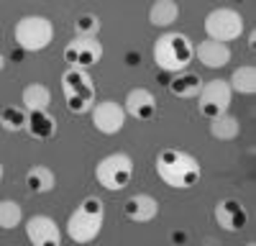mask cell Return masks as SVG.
I'll list each match as a JSON object with an SVG mask.
<instances>
[{
	"instance_id": "6da1fadb",
	"label": "cell",
	"mask_w": 256,
	"mask_h": 246,
	"mask_svg": "<svg viewBox=\"0 0 256 246\" xmlns=\"http://www.w3.org/2000/svg\"><path fill=\"white\" fill-rule=\"evenodd\" d=\"M154 170H156L159 180L164 184H169L172 190H190V188H195L202 177L200 162L190 152L174 149V146H166L156 154Z\"/></svg>"
},
{
	"instance_id": "7a4b0ae2",
	"label": "cell",
	"mask_w": 256,
	"mask_h": 246,
	"mask_svg": "<svg viewBox=\"0 0 256 246\" xmlns=\"http://www.w3.org/2000/svg\"><path fill=\"white\" fill-rule=\"evenodd\" d=\"M152 56H154L159 70L180 74V72H187V67L192 64V59H195V44L190 41L187 34L166 31L154 41Z\"/></svg>"
},
{
	"instance_id": "3957f363",
	"label": "cell",
	"mask_w": 256,
	"mask_h": 246,
	"mask_svg": "<svg viewBox=\"0 0 256 246\" xmlns=\"http://www.w3.org/2000/svg\"><path fill=\"white\" fill-rule=\"evenodd\" d=\"M102 220H105V205L100 198L88 195L67 218V236L74 244H92L100 231H102Z\"/></svg>"
},
{
	"instance_id": "277c9868",
	"label": "cell",
	"mask_w": 256,
	"mask_h": 246,
	"mask_svg": "<svg viewBox=\"0 0 256 246\" xmlns=\"http://www.w3.org/2000/svg\"><path fill=\"white\" fill-rule=\"evenodd\" d=\"M62 92H64V102H67L70 113H88L95 106V82L88 72L82 70H64L62 74Z\"/></svg>"
},
{
	"instance_id": "5b68a950",
	"label": "cell",
	"mask_w": 256,
	"mask_h": 246,
	"mask_svg": "<svg viewBox=\"0 0 256 246\" xmlns=\"http://www.w3.org/2000/svg\"><path fill=\"white\" fill-rule=\"evenodd\" d=\"M13 38L24 52H31V54L44 52L54 38V24L46 16H36V13L24 16V18L16 20Z\"/></svg>"
},
{
	"instance_id": "8992f818",
	"label": "cell",
	"mask_w": 256,
	"mask_h": 246,
	"mask_svg": "<svg viewBox=\"0 0 256 246\" xmlns=\"http://www.w3.org/2000/svg\"><path fill=\"white\" fill-rule=\"evenodd\" d=\"M95 180L110 192L128 188L134 180V159L126 152H113L108 156H102L95 167Z\"/></svg>"
},
{
	"instance_id": "52a82bcc",
	"label": "cell",
	"mask_w": 256,
	"mask_h": 246,
	"mask_svg": "<svg viewBox=\"0 0 256 246\" xmlns=\"http://www.w3.org/2000/svg\"><path fill=\"white\" fill-rule=\"evenodd\" d=\"M246 31L244 16L233 8H216L205 16V34L210 41H220V44H228V41L241 38Z\"/></svg>"
},
{
	"instance_id": "ba28073f",
	"label": "cell",
	"mask_w": 256,
	"mask_h": 246,
	"mask_svg": "<svg viewBox=\"0 0 256 246\" xmlns=\"http://www.w3.org/2000/svg\"><path fill=\"white\" fill-rule=\"evenodd\" d=\"M198 110L200 116H205L208 120H216L220 116L228 113L230 108V100H233V92L228 88V80H208L200 95H198Z\"/></svg>"
},
{
	"instance_id": "9c48e42d",
	"label": "cell",
	"mask_w": 256,
	"mask_h": 246,
	"mask_svg": "<svg viewBox=\"0 0 256 246\" xmlns=\"http://www.w3.org/2000/svg\"><path fill=\"white\" fill-rule=\"evenodd\" d=\"M102 59V44L98 38H72L64 46V62L70 64V70H82L88 72Z\"/></svg>"
},
{
	"instance_id": "30bf717a",
	"label": "cell",
	"mask_w": 256,
	"mask_h": 246,
	"mask_svg": "<svg viewBox=\"0 0 256 246\" xmlns=\"http://www.w3.org/2000/svg\"><path fill=\"white\" fill-rule=\"evenodd\" d=\"M90 113H92V126L102 136H116L126 126V110H123L120 102H116V100H100V102H95Z\"/></svg>"
},
{
	"instance_id": "8fae6325",
	"label": "cell",
	"mask_w": 256,
	"mask_h": 246,
	"mask_svg": "<svg viewBox=\"0 0 256 246\" xmlns=\"http://www.w3.org/2000/svg\"><path fill=\"white\" fill-rule=\"evenodd\" d=\"M212 218H216V223L223 231L238 234L248 223V208L236 198H223V200L216 202V208H212Z\"/></svg>"
},
{
	"instance_id": "7c38bea8",
	"label": "cell",
	"mask_w": 256,
	"mask_h": 246,
	"mask_svg": "<svg viewBox=\"0 0 256 246\" xmlns=\"http://www.w3.org/2000/svg\"><path fill=\"white\" fill-rule=\"evenodd\" d=\"M26 238L31 246H62V231L49 216H31L26 220Z\"/></svg>"
},
{
	"instance_id": "4fadbf2b",
	"label": "cell",
	"mask_w": 256,
	"mask_h": 246,
	"mask_svg": "<svg viewBox=\"0 0 256 246\" xmlns=\"http://www.w3.org/2000/svg\"><path fill=\"white\" fill-rule=\"evenodd\" d=\"M123 110H126V116H131L136 120H152L159 110V102L152 90L134 88V90H128V95L123 100Z\"/></svg>"
},
{
	"instance_id": "5bb4252c",
	"label": "cell",
	"mask_w": 256,
	"mask_h": 246,
	"mask_svg": "<svg viewBox=\"0 0 256 246\" xmlns=\"http://www.w3.org/2000/svg\"><path fill=\"white\" fill-rule=\"evenodd\" d=\"M123 213L131 223H152L159 216V200L146 192H136L123 202Z\"/></svg>"
},
{
	"instance_id": "9a60e30c",
	"label": "cell",
	"mask_w": 256,
	"mask_h": 246,
	"mask_svg": "<svg viewBox=\"0 0 256 246\" xmlns=\"http://www.w3.org/2000/svg\"><path fill=\"white\" fill-rule=\"evenodd\" d=\"M195 56L202 62V67L208 70H220L226 67L230 62V46L228 44H220V41H200V44L195 46Z\"/></svg>"
},
{
	"instance_id": "2e32d148",
	"label": "cell",
	"mask_w": 256,
	"mask_h": 246,
	"mask_svg": "<svg viewBox=\"0 0 256 246\" xmlns=\"http://www.w3.org/2000/svg\"><path fill=\"white\" fill-rule=\"evenodd\" d=\"M20 102H24L26 113L49 110V106H52V90L46 85H41V82H31V85H26L24 92H20Z\"/></svg>"
},
{
	"instance_id": "e0dca14e",
	"label": "cell",
	"mask_w": 256,
	"mask_h": 246,
	"mask_svg": "<svg viewBox=\"0 0 256 246\" xmlns=\"http://www.w3.org/2000/svg\"><path fill=\"white\" fill-rule=\"evenodd\" d=\"M26 134L36 141H49L56 134V118L49 110H41V113H28L26 120Z\"/></svg>"
},
{
	"instance_id": "ac0fdd59",
	"label": "cell",
	"mask_w": 256,
	"mask_h": 246,
	"mask_svg": "<svg viewBox=\"0 0 256 246\" xmlns=\"http://www.w3.org/2000/svg\"><path fill=\"white\" fill-rule=\"evenodd\" d=\"M205 85V80L195 72H180L174 74L172 80H169V92H172L174 98H198L200 90Z\"/></svg>"
},
{
	"instance_id": "d6986e66",
	"label": "cell",
	"mask_w": 256,
	"mask_h": 246,
	"mask_svg": "<svg viewBox=\"0 0 256 246\" xmlns=\"http://www.w3.org/2000/svg\"><path fill=\"white\" fill-rule=\"evenodd\" d=\"M180 18V6L174 0H156L148 8V24L156 28H169Z\"/></svg>"
},
{
	"instance_id": "ffe728a7",
	"label": "cell",
	"mask_w": 256,
	"mask_h": 246,
	"mask_svg": "<svg viewBox=\"0 0 256 246\" xmlns=\"http://www.w3.org/2000/svg\"><path fill=\"white\" fill-rule=\"evenodd\" d=\"M26 188L36 195H44V192H52L56 188V174L44 167V164H36V167H31L26 172Z\"/></svg>"
},
{
	"instance_id": "44dd1931",
	"label": "cell",
	"mask_w": 256,
	"mask_h": 246,
	"mask_svg": "<svg viewBox=\"0 0 256 246\" xmlns=\"http://www.w3.org/2000/svg\"><path fill=\"white\" fill-rule=\"evenodd\" d=\"M230 92H241V95H254L256 92V67L254 64H244L236 67L228 80Z\"/></svg>"
},
{
	"instance_id": "7402d4cb",
	"label": "cell",
	"mask_w": 256,
	"mask_h": 246,
	"mask_svg": "<svg viewBox=\"0 0 256 246\" xmlns=\"http://www.w3.org/2000/svg\"><path fill=\"white\" fill-rule=\"evenodd\" d=\"M238 134H241V123L236 116L226 113L216 120H210V136L216 141H233V138H238Z\"/></svg>"
},
{
	"instance_id": "603a6c76",
	"label": "cell",
	"mask_w": 256,
	"mask_h": 246,
	"mask_svg": "<svg viewBox=\"0 0 256 246\" xmlns=\"http://www.w3.org/2000/svg\"><path fill=\"white\" fill-rule=\"evenodd\" d=\"M26 120H28V113L20 106H6L3 110H0V126H3L8 134L26 131Z\"/></svg>"
},
{
	"instance_id": "cb8c5ba5",
	"label": "cell",
	"mask_w": 256,
	"mask_h": 246,
	"mask_svg": "<svg viewBox=\"0 0 256 246\" xmlns=\"http://www.w3.org/2000/svg\"><path fill=\"white\" fill-rule=\"evenodd\" d=\"M24 220V210H20V202L16 200H0V228L3 231H13L16 226H20Z\"/></svg>"
},
{
	"instance_id": "d4e9b609",
	"label": "cell",
	"mask_w": 256,
	"mask_h": 246,
	"mask_svg": "<svg viewBox=\"0 0 256 246\" xmlns=\"http://www.w3.org/2000/svg\"><path fill=\"white\" fill-rule=\"evenodd\" d=\"M72 28H74V36L77 38H98V34L102 28V20L95 13H82V16H77Z\"/></svg>"
},
{
	"instance_id": "484cf974",
	"label": "cell",
	"mask_w": 256,
	"mask_h": 246,
	"mask_svg": "<svg viewBox=\"0 0 256 246\" xmlns=\"http://www.w3.org/2000/svg\"><path fill=\"white\" fill-rule=\"evenodd\" d=\"M184 238H187L184 231H174V234H172V241H184Z\"/></svg>"
},
{
	"instance_id": "4316f807",
	"label": "cell",
	"mask_w": 256,
	"mask_h": 246,
	"mask_svg": "<svg viewBox=\"0 0 256 246\" xmlns=\"http://www.w3.org/2000/svg\"><path fill=\"white\" fill-rule=\"evenodd\" d=\"M6 70V56H3V52H0V72Z\"/></svg>"
},
{
	"instance_id": "83f0119b",
	"label": "cell",
	"mask_w": 256,
	"mask_h": 246,
	"mask_svg": "<svg viewBox=\"0 0 256 246\" xmlns=\"http://www.w3.org/2000/svg\"><path fill=\"white\" fill-rule=\"evenodd\" d=\"M3 174H6V170H3V162H0V180H3Z\"/></svg>"
},
{
	"instance_id": "f1b7e54d",
	"label": "cell",
	"mask_w": 256,
	"mask_h": 246,
	"mask_svg": "<svg viewBox=\"0 0 256 246\" xmlns=\"http://www.w3.org/2000/svg\"><path fill=\"white\" fill-rule=\"evenodd\" d=\"M246 246H256V244H254V241H248V244H246Z\"/></svg>"
}]
</instances>
